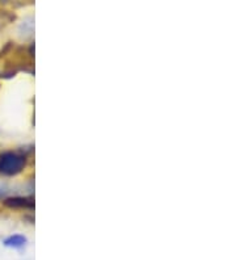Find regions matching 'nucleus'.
Wrapping results in <instances>:
<instances>
[{"mask_svg":"<svg viewBox=\"0 0 236 260\" xmlns=\"http://www.w3.org/2000/svg\"><path fill=\"white\" fill-rule=\"evenodd\" d=\"M26 165L25 156L19 152L6 151L0 154V174L15 176L24 170Z\"/></svg>","mask_w":236,"mask_h":260,"instance_id":"obj_1","label":"nucleus"},{"mask_svg":"<svg viewBox=\"0 0 236 260\" xmlns=\"http://www.w3.org/2000/svg\"><path fill=\"white\" fill-rule=\"evenodd\" d=\"M4 205L12 209H33L35 200L31 197H8L4 200Z\"/></svg>","mask_w":236,"mask_h":260,"instance_id":"obj_2","label":"nucleus"},{"mask_svg":"<svg viewBox=\"0 0 236 260\" xmlns=\"http://www.w3.org/2000/svg\"><path fill=\"white\" fill-rule=\"evenodd\" d=\"M26 243H28V238H26L25 235H21V234H13L10 235L8 238H6L3 241V244L6 247H10V248H22L25 247Z\"/></svg>","mask_w":236,"mask_h":260,"instance_id":"obj_3","label":"nucleus"}]
</instances>
